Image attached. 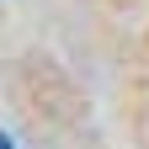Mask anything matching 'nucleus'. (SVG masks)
<instances>
[{
	"instance_id": "f257e3e1",
	"label": "nucleus",
	"mask_w": 149,
	"mask_h": 149,
	"mask_svg": "<svg viewBox=\"0 0 149 149\" xmlns=\"http://www.w3.org/2000/svg\"><path fill=\"white\" fill-rule=\"evenodd\" d=\"M0 149H16V144H11V139H6V133H0Z\"/></svg>"
}]
</instances>
